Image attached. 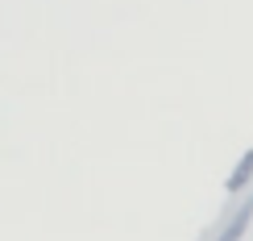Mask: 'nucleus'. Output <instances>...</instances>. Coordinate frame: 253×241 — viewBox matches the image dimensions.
I'll use <instances>...</instances> for the list:
<instances>
[{
  "instance_id": "obj_1",
  "label": "nucleus",
  "mask_w": 253,
  "mask_h": 241,
  "mask_svg": "<svg viewBox=\"0 0 253 241\" xmlns=\"http://www.w3.org/2000/svg\"><path fill=\"white\" fill-rule=\"evenodd\" d=\"M249 221H253V195H249V200H241L233 212H228V221L220 225V233L212 241H241V237H245V229H249Z\"/></svg>"
},
{
  "instance_id": "obj_2",
  "label": "nucleus",
  "mask_w": 253,
  "mask_h": 241,
  "mask_svg": "<svg viewBox=\"0 0 253 241\" xmlns=\"http://www.w3.org/2000/svg\"><path fill=\"white\" fill-rule=\"evenodd\" d=\"M249 179H253V150L245 154V158H241V166H237V171L228 175L224 192H228V195H241V192H245V187H249Z\"/></svg>"
}]
</instances>
